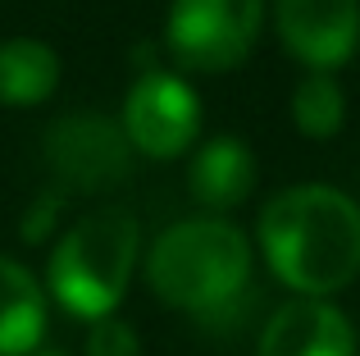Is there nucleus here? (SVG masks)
Wrapping results in <instances>:
<instances>
[{
    "mask_svg": "<svg viewBox=\"0 0 360 356\" xmlns=\"http://www.w3.org/2000/svg\"><path fill=\"white\" fill-rule=\"evenodd\" d=\"M87 356H141V338L128 320L105 315V320H91L87 329Z\"/></svg>",
    "mask_w": 360,
    "mask_h": 356,
    "instance_id": "nucleus-13",
    "label": "nucleus"
},
{
    "mask_svg": "<svg viewBox=\"0 0 360 356\" xmlns=\"http://www.w3.org/2000/svg\"><path fill=\"white\" fill-rule=\"evenodd\" d=\"M264 18V0H174L169 51L196 73L233 69L251 55Z\"/></svg>",
    "mask_w": 360,
    "mask_h": 356,
    "instance_id": "nucleus-5",
    "label": "nucleus"
},
{
    "mask_svg": "<svg viewBox=\"0 0 360 356\" xmlns=\"http://www.w3.org/2000/svg\"><path fill=\"white\" fill-rule=\"evenodd\" d=\"M292 119L306 137H333L347 119V91L333 73H306L292 91Z\"/></svg>",
    "mask_w": 360,
    "mask_h": 356,
    "instance_id": "nucleus-12",
    "label": "nucleus"
},
{
    "mask_svg": "<svg viewBox=\"0 0 360 356\" xmlns=\"http://www.w3.org/2000/svg\"><path fill=\"white\" fill-rule=\"evenodd\" d=\"M146 284L165 306L201 320H219L246 297L251 242L229 220H183L155 238L146 256Z\"/></svg>",
    "mask_w": 360,
    "mask_h": 356,
    "instance_id": "nucleus-2",
    "label": "nucleus"
},
{
    "mask_svg": "<svg viewBox=\"0 0 360 356\" xmlns=\"http://www.w3.org/2000/svg\"><path fill=\"white\" fill-rule=\"evenodd\" d=\"M192 196L205 210H233L255 187V160L242 137H214L192 160Z\"/></svg>",
    "mask_w": 360,
    "mask_h": 356,
    "instance_id": "nucleus-9",
    "label": "nucleus"
},
{
    "mask_svg": "<svg viewBox=\"0 0 360 356\" xmlns=\"http://www.w3.org/2000/svg\"><path fill=\"white\" fill-rule=\"evenodd\" d=\"M137 247L141 229L128 210L110 205V210H91L60 238L51 251V284L55 302L78 320H105L128 293V279L137 269Z\"/></svg>",
    "mask_w": 360,
    "mask_h": 356,
    "instance_id": "nucleus-3",
    "label": "nucleus"
},
{
    "mask_svg": "<svg viewBox=\"0 0 360 356\" xmlns=\"http://www.w3.org/2000/svg\"><path fill=\"white\" fill-rule=\"evenodd\" d=\"M201 128V101L178 73H141L123 106V133L141 155H183Z\"/></svg>",
    "mask_w": 360,
    "mask_h": 356,
    "instance_id": "nucleus-6",
    "label": "nucleus"
},
{
    "mask_svg": "<svg viewBox=\"0 0 360 356\" xmlns=\"http://www.w3.org/2000/svg\"><path fill=\"white\" fill-rule=\"evenodd\" d=\"M46 165L69 192H110V187L128 183L132 174V142L128 133L110 115L96 110H73V115L55 119L46 128Z\"/></svg>",
    "mask_w": 360,
    "mask_h": 356,
    "instance_id": "nucleus-4",
    "label": "nucleus"
},
{
    "mask_svg": "<svg viewBox=\"0 0 360 356\" xmlns=\"http://www.w3.org/2000/svg\"><path fill=\"white\" fill-rule=\"evenodd\" d=\"M46 333V297L32 269L0 256V356H32Z\"/></svg>",
    "mask_w": 360,
    "mask_h": 356,
    "instance_id": "nucleus-10",
    "label": "nucleus"
},
{
    "mask_svg": "<svg viewBox=\"0 0 360 356\" xmlns=\"http://www.w3.org/2000/svg\"><path fill=\"white\" fill-rule=\"evenodd\" d=\"M41 356H60V352H41Z\"/></svg>",
    "mask_w": 360,
    "mask_h": 356,
    "instance_id": "nucleus-14",
    "label": "nucleus"
},
{
    "mask_svg": "<svg viewBox=\"0 0 360 356\" xmlns=\"http://www.w3.org/2000/svg\"><path fill=\"white\" fill-rule=\"evenodd\" d=\"M260 251L297 297H333L360 274V205L333 183H297L260 210Z\"/></svg>",
    "mask_w": 360,
    "mask_h": 356,
    "instance_id": "nucleus-1",
    "label": "nucleus"
},
{
    "mask_svg": "<svg viewBox=\"0 0 360 356\" xmlns=\"http://www.w3.org/2000/svg\"><path fill=\"white\" fill-rule=\"evenodd\" d=\"M255 356H356V329L324 297H292L264 320Z\"/></svg>",
    "mask_w": 360,
    "mask_h": 356,
    "instance_id": "nucleus-8",
    "label": "nucleus"
},
{
    "mask_svg": "<svg viewBox=\"0 0 360 356\" xmlns=\"http://www.w3.org/2000/svg\"><path fill=\"white\" fill-rule=\"evenodd\" d=\"M274 23L310 73H333L360 46V0H278Z\"/></svg>",
    "mask_w": 360,
    "mask_h": 356,
    "instance_id": "nucleus-7",
    "label": "nucleus"
},
{
    "mask_svg": "<svg viewBox=\"0 0 360 356\" xmlns=\"http://www.w3.org/2000/svg\"><path fill=\"white\" fill-rule=\"evenodd\" d=\"M60 82V60L46 42L14 37L0 42V101L5 106H37Z\"/></svg>",
    "mask_w": 360,
    "mask_h": 356,
    "instance_id": "nucleus-11",
    "label": "nucleus"
}]
</instances>
